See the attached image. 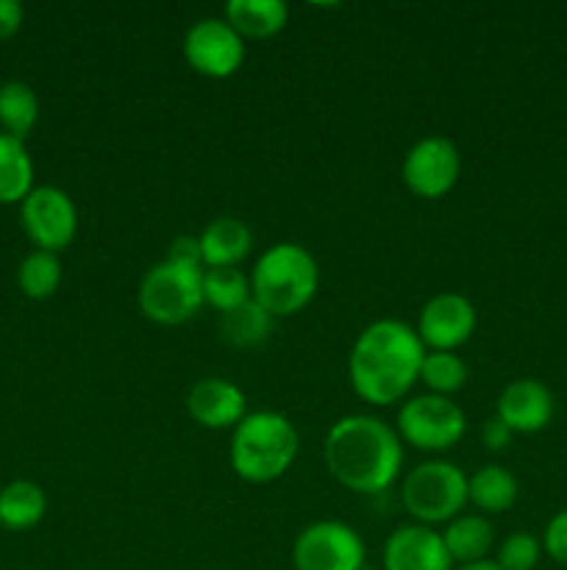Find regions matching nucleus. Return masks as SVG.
Instances as JSON below:
<instances>
[{"label": "nucleus", "mask_w": 567, "mask_h": 570, "mask_svg": "<svg viewBox=\"0 0 567 570\" xmlns=\"http://www.w3.org/2000/svg\"><path fill=\"white\" fill-rule=\"evenodd\" d=\"M422 356L426 345L409 323L395 317L372 321L350 348V387L370 406L398 404L420 382Z\"/></svg>", "instance_id": "obj_1"}, {"label": "nucleus", "mask_w": 567, "mask_h": 570, "mask_svg": "<svg viewBox=\"0 0 567 570\" xmlns=\"http://www.w3.org/2000/svg\"><path fill=\"white\" fill-rule=\"evenodd\" d=\"M322 460L328 473L345 490L378 495L398 479L404 465V443L381 417L345 415L328 429Z\"/></svg>", "instance_id": "obj_2"}, {"label": "nucleus", "mask_w": 567, "mask_h": 570, "mask_svg": "<svg viewBox=\"0 0 567 570\" xmlns=\"http://www.w3.org/2000/svg\"><path fill=\"white\" fill-rule=\"evenodd\" d=\"M298 432L281 412H248L231 432L228 462L239 479L267 484L281 479L298 456Z\"/></svg>", "instance_id": "obj_3"}, {"label": "nucleus", "mask_w": 567, "mask_h": 570, "mask_svg": "<svg viewBox=\"0 0 567 570\" xmlns=\"http://www.w3.org/2000/svg\"><path fill=\"white\" fill-rule=\"evenodd\" d=\"M320 287L315 256L298 243H276L250 271V298L272 317H292L311 304Z\"/></svg>", "instance_id": "obj_4"}, {"label": "nucleus", "mask_w": 567, "mask_h": 570, "mask_svg": "<svg viewBox=\"0 0 567 570\" xmlns=\"http://www.w3.org/2000/svg\"><path fill=\"white\" fill-rule=\"evenodd\" d=\"M139 312L159 326H181L200 312L203 301V267L161 259L139 282Z\"/></svg>", "instance_id": "obj_5"}, {"label": "nucleus", "mask_w": 567, "mask_h": 570, "mask_svg": "<svg viewBox=\"0 0 567 570\" xmlns=\"http://www.w3.org/2000/svg\"><path fill=\"white\" fill-rule=\"evenodd\" d=\"M400 501L420 527L450 523L470 504L465 471L445 460L422 462L400 484Z\"/></svg>", "instance_id": "obj_6"}, {"label": "nucleus", "mask_w": 567, "mask_h": 570, "mask_svg": "<svg viewBox=\"0 0 567 570\" xmlns=\"http://www.w3.org/2000/svg\"><path fill=\"white\" fill-rule=\"evenodd\" d=\"M400 443L426 454L450 451L467 432V415L454 399L445 395H411L398 410L395 423Z\"/></svg>", "instance_id": "obj_7"}, {"label": "nucleus", "mask_w": 567, "mask_h": 570, "mask_svg": "<svg viewBox=\"0 0 567 570\" xmlns=\"http://www.w3.org/2000/svg\"><path fill=\"white\" fill-rule=\"evenodd\" d=\"M295 570H361L365 540L342 521H317L295 538Z\"/></svg>", "instance_id": "obj_8"}, {"label": "nucleus", "mask_w": 567, "mask_h": 570, "mask_svg": "<svg viewBox=\"0 0 567 570\" xmlns=\"http://www.w3.org/2000/svg\"><path fill=\"white\" fill-rule=\"evenodd\" d=\"M20 220L37 250L59 254L76 239L78 212L70 195L59 187H33L20 204Z\"/></svg>", "instance_id": "obj_9"}, {"label": "nucleus", "mask_w": 567, "mask_h": 570, "mask_svg": "<svg viewBox=\"0 0 567 570\" xmlns=\"http://www.w3.org/2000/svg\"><path fill=\"white\" fill-rule=\"evenodd\" d=\"M183 59L198 76L228 78L242 67L245 39L226 22V17H203L183 37Z\"/></svg>", "instance_id": "obj_10"}, {"label": "nucleus", "mask_w": 567, "mask_h": 570, "mask_svg": "<svg viewBox=\"0 0 567 570\" xmlns=\"http://www.w3.org/2000/svg\"><path fill=\"white\" fill-rule=\"evenodd\" d=\"M461 176V154L448 137H422L404 156V181L417 198H445Z\"/></svg>", "instance_id": "obj_11"}, {"label": "nucleus", "mask_w": 567, "mask_h": 570, "mask_svg": "<svg viewBox=\"0 0 567 570\" xmlns=\"http://www.w3.org/2000/svg\"><path fill=\"white\" fill-rule=\"evenodd\" d=\"M476 306L459 293H439L426 301L417 317V337L426 351H456L476 332Z\"/></svg>", "instance_id": "obj_12"}, {"label": "nucleus", "mask_w": 567, "mask_h": 570, "mask_svg": "<svg viewBox=\"0 0 567 570\" xmlns=\"http://www.w3.org/2000/svg\"><path fill=\"white\" fill-rule=\"evenodd\" d=\"M381 560L384 570H454L442 534L420 523H406L389 532Z\"/></svg>", "instance_id": "obj_13"}, {"label": "nucleus", "mask_w": 567, "mask_h": 570, "mask_svg": "<svg viewBox=\"0 0 567 570\" xmlns=\"http://www.w3.org/2000/svg\"><path fill=\"white\" fill-rule=\"evenodd\" d=\"M187 412L198 426L220 432L237 429L248 415V399L233 382L220 376H206L195 382L187 393Z\"/></svg>", "instance_id": "obj_14"}, {"label": "nucleus", "mask_w": 567, "mask_h": 570, "mask_svg": "<svg viewBox=\"0 0 567 570\" xmlns=\"http://www.w3.org/2000/svg\"><path fill=\"white\" fill-rule=\"evenodd\" d=\"M554 393L537 379H515L506 384L495 404V417L511 429V434H537L554 421Z\"/></svg>", "instance_id": "obj_15"}, {"label": "nucleus", "mask_w": 567, "mask_h": 570, "mask_svg": "<svg viewBox=\"0 0 567 570\" xmlns=\"http://www.w3.org/2000/svg\"><path fill=\"white\" fill-rule=\"evenodd\" d=\"M203 267H237L253 248V234L237 217H217L200 232Z\"/></svg>", "instance_id": "obj_16"}, {"label": "nucleus", "mask_w": 567, "mask_h": 570, "mask_svg": "<svg viewBox=\"0 0 567 570\" xmlns=\"http://www.w3.org/2000/svg\"><path fill=\"white\" fill-rule=\"evenodd\" d=\"M289 6L284 0H231L226 22L242 39H270L287 28Z\"/></svg>", "instance_id": "obj_17"}, {"label": "nucleus", "mask_w": 567, "mask_h": 570, "mask_svg": "<svg viewBox=\"0 0 567 570\" xmlns=\"http://www.w3.org/2000/svg\"><path fill=\"white\" fill-rule=\"evenodd\" d=\"M48 512V495L37 482L17 479L0 488V527L9 532L33 529Z\"/></svg>", "instance_id": "obj_18"}, {"label": "nucleus", "mask_w": 567, "mask_h": 570, "mask_svg": "<svg viewBox=\"0 0 567 570\" xmlns=\"http://www.w3.org/2000/svg\"><path fill=\"white\" fill-rule=\"evenodd\" d=\"M442 543L450 560L470 566V562L487 560L495 543V529L484 515H459L445 527Z\"/></svg>", "instance_id": "obj_19"}, {"label": "nucleus", "mask_w": 567, "mask_h": 570, "mask_svg": "<svg viewBox=\"0 0 567 570\" xmlns=\"http://www.w3.org/2000/svg\"><path fill=\"white\" fill-rule=\"evenodd\" d=\"M517 495H520V484L500 465H484L472 476H467V501L489 515L511 510Z\"/></svg>", "instance_id": "obj_20"}, {"label": "nucleus", "mask_w": 567, "mask_h": 570, "mask_svg": "<svg viewBox=\"0 0 567 570\" xmlns=\"http://www.w3.org/2000/svg\"><path fill=\"white\" fill-rule=\"evenodd\" d=\"M33 189V161L22 139L0 131V204H22Z\"/></svg>", "instance_id": "obj_21"}, {"label": "nucleus", "mask_w": 567, "mask_h": 570, "mask_svg": "<svg viewBox=\"0 0 567 570\" xmlns=\"http://www.w3.org/2000/svg\"><path fill=\"white\" fill-rule=\"evenodd\" d=\"M272 326H276V317L261 309L253 298L220 315V334L233 348H256L270 337Z\"/></svg>", "instance_id": "obj_22"}, {"label": "nucleus", "mask_w": 567, "mask_h": 570, "mask_svg": "<svg viewBox=\"0 0 567 570\" xmlns=\"http://www.w3.org/2000/svg\"><path fill=\"white\" fill-rule=\"evenodd\" d=\"M39 120V98L26 81L0 83V131L26 142Z\"/></svg>", "instance_id": "obj_23"}, {"label": "nucleus", "mask_w": 567, "mask_h": 570, "mask_svg": "<svg viewBox=\"0 0 567 570\" xmlns=\"http://www.w3.org/2000/svg\"><path fill=\"white\" fill-rule=\"evenodd\" d=\"M203 301L220 315L250 301V276L239 267H203Z\"/></svg>", "instance_id": "obj_24"}, {"label": "nucleus", "mask_w": 567, "mask_h": 570, "mask_svg": "<svg viewBox=\"0 0 567 570\" xmlns=\"http://www.w3.org/2000/svg\"><path fill=\"white\" fill-rule=\"evenodd\" d=\"M17 284L22 295L31 301H44L59 289L61 284V262L59 254L33 248L17 267Z\"/></svg>", "instance_id": "obj_25"}, {"label": "nucleus", "mask_w": 567, "mask_h": 570, "mask_svg": "<svg viewBox=\"0 0 567 570\" xmlns=\"http://www.w3.org/2000/svg\"><path fill=\"white\" fill-rule=\"evenodd\" d=\"M420 382L428 393L450 399L467 384V365L456 351H426L420 365Z\"/></svg>", "instance_id": "obj_26"}, {"label": "nucleus", "mask_w": 567, "mask_h": 570, "mask_svg": "<svg viewBox=\"0 0 567 570\" xmlns=\"http://www.w3.org/2000/svg\"><path fill=\"white\" fill-rule=\"evenodd\" d=\"M539 557H543V543L528 532H515L498 546V562L500 570H534Z\"/></svg>", "instance_id": "obj_27"}, {"label": "nucleus", "mask_w": 567, "mask_h": 570, "mask_svg": "<svg viewBox=\"0 0 567 570\" xmlns=\"http://www.w3.org/2000/svg\"><path fill=\"white\" fill-rule=\"evenodd\" d=\"M543 551L559 566H567V510L556 512L545 527Z\"/></svg>", "instance_id": "obj_28"}, {"label": "nucleus", "mask_w": 567, "mask_h": 570, "mask_svg": "<svg viewBox=\"0 0 567 570\" xmlns=\"http://www.w3.org/2000/svg\"><path fill=\"white\" fill-rule=\"evenodd\" d=\"M167 259L172 262H183V265H192V267H203V259H200V243L198 237H176L167 248Z\"/></svg>", "instance_id": "obj_29"}, {"label": "nucleus", "mask_w": 567, "mask_h": 570, "mask_svg": "<svg viewBox=\"0 0 567 570\" xmlns=\"http://www.w3.org/2000/svg\"><path fill=\"white\" fill-rule=\"evenodd\" d=\"M511 438H515V434H511V429L495 415L481 426V440L489 451H504L506 445L511 443Z\"/></svg>", "instance_id": "obj_30"}, {"label": "nucleus", "mask_w": 567, "mask_h": 570, "mask_svg": "<svg viewBox=\"0 0 567 570\" xmlns=\"http://www.w3.org/2000/svg\"><path fill=\"white\" fill-rule=\"evenodd\" d=\"M22 3L20 0H0V39H9L22 26Z\"/></svg>", "instance_id": "obj_31"}, {"label": "nucleus", "mask_w": 567, "mask_h": 570, "mask_svg": "<svg viewBox=\"0 0 567 570\" xmlns=\"http://www.w3.org/2000/svg\"><path fill=\"white\" fill-rule=\"evenodd\" d=\"M454 570H500V566L495 560H481V562H470V566H459Z\"/></svg>", "instance_id": "obj_32"}, {"label": "nucleus", "mask_w": 567, "mask_h": 570, "mask_svg": "<svg viewBox=\"0 0 567 570\" xmlns=\"http://www.w3.org/2000/svg\"><path fill=\"white\" fill-rule=\"evenodd\" d=\"M361 570H367V568H361Z\"/></svg>", "instance_id": "obj_33"}]
</instances>
